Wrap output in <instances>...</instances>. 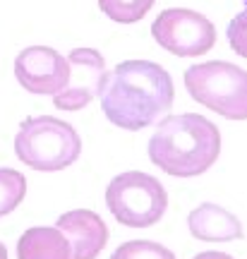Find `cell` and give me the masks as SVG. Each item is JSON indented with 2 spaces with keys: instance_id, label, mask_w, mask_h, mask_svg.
Instances as JSON below:
<instances>
[{
  "instance_id": "obj_16",
  "label": "cell",
  "mask_w": 247,
  "mask_h": 259,
  "mask_svg": "<svg viewBox=\"0 0 247 259\" xmlns=\"http://www.w3.org/2000/svg\"><path fill=\"white\" fill-rule=\"evenodd\" d=\"M194 259H233L230 254H226V252H201V254H197Z\"/></svg>"
},
{
  "instance_id": "obj_9",
  "label": "cell",
  "mask_w": 247,
  "mask_h": 259,
  "mask_svg": "<svg viewBox=\"0 0 247 259\" xmlns=\"http://www.w3.org/2000/svg\"><path fill=\"white\" fill-rule=\"evenodd\" d=\"M55 228L67 238L72 259H96L108 242V226L92 209L65 211Z\"/></svg>"
},
{
  "instance_id": "obj_7",
  "label": "cell",
  "mask_w": 247,
  "mask_h": 259,
  "mask_svg": "<svg viewBox=\"0 0 247 259\" xmlns=\"http://www.w3.org/2000/svg\"><path fill=\"white\" fill-rule=\"evenodd\" d=\"M15 77L29 94L55 96L70 82V60L55 48L29 46L15 58Z\"/></svg>"
},
{
  "instance_id": "obj_12",
  "label": "cell",
  "mask_w": 247,
  "mask_h": 259,
  "mask_svg": "<svg viewBox=\"0 0 247 259\" xmlns=\"http://www.w3.org/2000/svg\"><path fill=\"white\" fill-rule=\"evenodd\" d=\"M27 197V178L15 168H0V219L17 209Z\"/></svg>"
},
{
  "instance_id": "obj_2",
  "label": "cell",
  "mask_w": 247,
  "mask_h": 259,
  "mask_svg": "<svg viewBox=\"0 0 247 259\" xmlns=\"http://www.w3.org/2000/svg\"><path fill=\"white\" fill-rule=\"evenodd\" d=\"M149 158L156 168L175 178L207 173L221 154V132L199 113L168 115L149 139Z\"/></svg>"
},
{
  "instance_id": "obj_14",
  "label": "cell",
  "mask_w": 247,
  "mask_h": 259,
  "mask_svg": "<svg viewBox=\"0 0 247 259\" xmlns=\"http://www.w3.org/2000/svg\"><path fill=\"white\" fill-rule=\"evenodd\" d=\"M110 259H175L168 247L151 240H132L122 242L118 250L110 254Z\"/></svg>"
},
{
  "instance_id": "obj_3",
  "label": "cell",
  "mask_w": 247,
  "mask_h": 259,
  "mask_svg": "<svg viewBox=\"0 0 247 259\" xmlns=\"http://www.w3.org/2000/svg\"><path fill=\"white\" fill-rule=\"evenodd\" d=\"M15 154L24 166L55 173L72 166L82 154V137L70 122L53 115H34L22 120L15 137Z\"/></svg>"
},
{
  "instance_id": "obj_8",
  "label": "cell",
  "mask_w": 247,
  "mask_h": 259,
  "mask_svg": "<svg viewBox=\"0 0 247 259\" xmlns=\"http://www.w3.org/2000/svg\"><path fill=\"white\" fill-rule=\"evenodd\" d=\"M67 60H70V82L63 92L53 96V103L60 111L74 113L87 108L94 96L101 94L108 70L103 56L96 48H74Z\"/></svg>"
},
{
  "instance_id": "obj_1",
  "label": "cell",
  "mask_w": 247,
  "mask_h": 259,
  "mask_svg": "<svg viewBox=\"0 0 247 259\" xmlns=\"http://www.w3.org/2000/svg\"><path fill=\"white\" fill-rule=\"evenodd\" d=\"M99 96L101 111L115 127L137 132L171 111L175 89L158 63L125 60L108 72Z\"/></svg>"
},
{
  "instance_id": "obj_13",
  "label": "cell",
  "mask_w": 247,
  "mask_h": 259,
  "mask_svg": "<svg viewBox=\"0 0 247 259\" xmlns=\"http://www.w3.org/2000/svg\"><path fill=\"white\" fill-rule=\"evenodd\" d=\"M156 0H99L101 12L120 24H132L154 8Z\"/></svg>"
},
{
  "instance_id": "obj_10",
  "label": "cell",
  "mask_w": 247,
  "mask_h": 259,
  "mask_svg": "<svg viewBox=\"0 0 247 259\" xmlns=\"http://www.w3.org/2000/svg\"><path fill=\"white\" fill-rule=\"evenodd\" d=\"M187 228L197 240L207 242H228L242 238L240 219L216 204H199L192 209L187 216Z\"/></svg>"
},
{
  "instance_id": "obj_5",
  "label": "cell",
  "mask_w": 247,
  "mask_h": 259,
  "mask_svg": "<svg viewBox=\"0 0 247 259\" xmlns=\"http://www.w3.org/2000/svg\"><path fill=\"white\" fill-rule=\"evenodd\" d=\"M106 206L122 226L149 228L163 219L168 209V192L154 176L142 170H125L106 187Z\"/></svg>"
},
{
  "instance_id": "obj_17",
  "label": "cell",
  "mask_w": 247,
  "mask_h": 259,
  "mask_svg": "<svg viewBox=\"0 0 247 259\" xmlns=\"http://www.w3.org/2000/svg\"><path fill=\"white\" fill-rule=\"evenodd\" d=\"M0 259H8V247L0 242Z\"/></svg>"
},
{
  "instance_id": "obj_15",
  "label": "cell",
  "mask_w": 247,
  "mask_h": 259,
  "mask_svg": "<svg viewBox=\"0 0 247 259\" xmlns=\"http://www.w3.org/2000/svg\"><path fill=\"white\" fill-rule=\"evenodd\" d=\"M228 44L238 56L247 58V10L235 15L228 24Z\"/></svg>"
},
{
  "instance_id": "obj_18",
  "label": "cell",
  "mask_w": 247,
  "mask_h": 259,
  "mask_svg": "<svg viewBox=\"0 0 247 259\" xmlns=\"http://www.w3.org/2000/svg\"><path fill=\"white\" fill-rule=\"evenodd\" d=\"M242 3H245V8H247V0H242Z\"/></svg>"
},
{
  "instance_id": "obj_11",
  "label": "cell",
  "mask_w": 247,
  "mask_h": 259,
  "mask_svg": "<svg viewBox=\"0 0 247 259\" xmlns=\"http://www.w3.org/2000/svg\"><path fill=\"white\" fill-rule=\"evenodd\" d=\"M17 259H72L70 242L53 226H34L22 233Z\"/></svg>"
},
{
  "instance_id": "obj_4",
  "label": "cell",
  "mask_w": 247,
  "mask_h": 259,
  "mask_svg": "<svg viewBox=\"0 0 247 259\" xmlns=\"http://www.w3.org/2000/svg\"><path fill=\"white\" fill-rule=\"evenodd\" d=\"M185 87L197 103L228 120H247V70L211 60L185 72Z\"/></svg>"
},
{
  "instance_id": "obj_6",
  "label": "cell",
  "mask_w": 247,
  "mask_h": 259,
  "mask_svg": "<svg viewBox=\"0 0 247 259\" xmlns=\"http://www.w3.org/2000/svg\"><path fill=\"white\" fill-rule=\"evenodd\" d=\"M156 44L178 58H197L216 44V27L211 19L187 8L163 10L151 24Z\"/></svg>"
}]
</instances>
